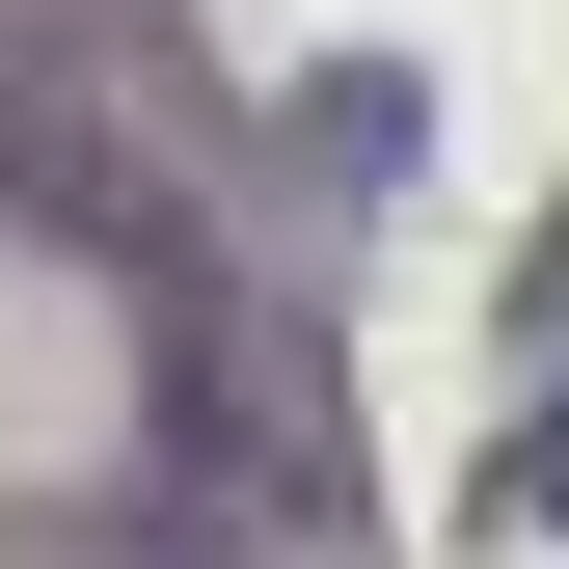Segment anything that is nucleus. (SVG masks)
<instances>
[{
  "mask_svg": "<svg viewBox=\"0 0 569 569\" xmlns=\"http://www.w3.org/2000/svg\"><path fill=\"white\" fill-rule=\"evenodd\" d=\"M542 488H569V461H542Z\"/></svg>",
  "mask_w": 569,
  "mask_h": 569,
  "instance_id": "nucleus-1",
  "label": "nucleus"
}]
</instances>
